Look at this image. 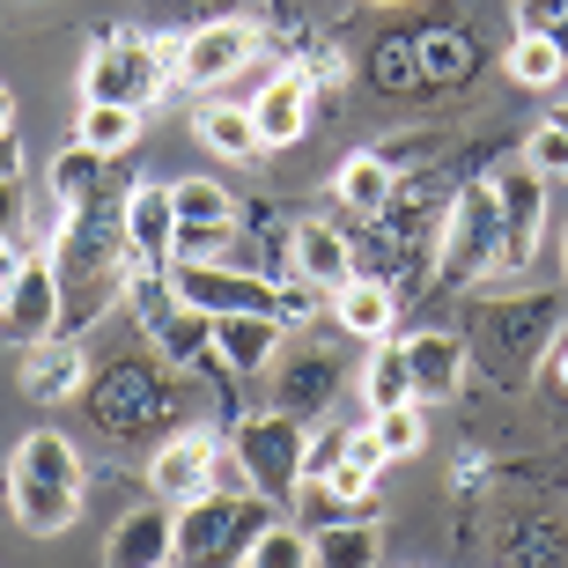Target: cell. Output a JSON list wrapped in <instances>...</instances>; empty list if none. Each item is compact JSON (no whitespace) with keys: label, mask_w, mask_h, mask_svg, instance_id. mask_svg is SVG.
Masks as SVG:
<instances>
[{"label":"cell","mask_w":568,"mask_h":568,"mask_svg":"<svg viewBox=\"0 0 568 568\" xmlns=\"http://www.w3.org/2000/svg\"><path fill=\"white\" fill-rule=\"evenodd\" d=\"M561 311L568 295L561 288H525V295H503V303H487L480 325H473V362H487V377L503 384V392H525L531 369L554 355V339H561Z\"/></svg>","instance_id":"6da1fadb"},{"label":"cell","mask_w":568,"mask_h":568,"mask_svg":"<svg viewBox=\"0 0 568 568\" xmlns=\"http://www.w3.org/2000/svg\"><path fill=\"white\" fill-rule=\"evenodd\" d=\"M170 52L163 38H141V30H104L89 44V67H82V104H133V111H155L170 97Z\"/></svg>","instance_id":"7a4b0ae2"},{"label":"cell","mask_w":568,"mask_h":568,"mask_svg":"<svg viewBox=\"0 0 568 568\" xmlns=\"http://www.w3.org/2000/svg\"><path fill=\"white\" fill-rule=\"evenodd\" d=\"M89 414H97V428H104L111 443H133L148 436V428L163 422V414H178V384H170V362L155 355H119L104 362L97 377H89Z\"/></svg>","instance_id":"3957f363"},{"label":"cell","mask_w":568,"mask_h":568,"mask_svg":"<svg viewBox=\"0 0 568 568\" xmlns=\"http://www.w3.org/2000/svg\"><path fill=\"white\" fill-rule=\"evenodd\" d=\"M274 525L266 495H200L178 509V561L185 568H244L252 539Z\"/></svg>","instance_id":"277c9868"},{"label":"cell","mask_w":568,"mask_h":568,"mask_svg":"<svg viewBox=\"0 0 568 568\" xmlns=\"http://www.w3.org/2000/svg\"><path fill=\"white\" fill-rule=\"evenodd\" d=\"M230 450L236 465H244V480H252V495H295L303 487V458H311V422H295V414H281V406H258V414H244V422L230 428Z\"/></svg>","instance_id":"5b68a950"},{"label":"cell","mask_w":568,"mask_h":568,"mask_svg":"<svg viewBox=\"0 0 568 568\" xmlns=\"http://www.w3.org/2000/svg\"><path fill=\"white\" fill-rule=\"evenodd\" d=\"M258 60V22L252 16H230V22H192L185 38L170 44V74H178V89H222L236 82L244 67Z\"/></svg>","instance_id":"8992f818"},{"label":"cell","mask_w":568,"mask_h":568,"mask_svg":"<svg viewBox=\"0 0 568 568\" xmlns=\"http://www.w3.org/2000/svg\"><path fill=\"white\" fill-rule=\"evenodd\" d=\"M495 230H503V252H495V281H517L547 244V178L525 163L495 170Z\"/></svg>","instance_id":"52a82bcc"},{"label":"cell","mask_w":568,"mask_h":568,"mask_svg":"<svg viewBox=\"0 0 568 568\" xmlns=\"http://www.w3.org/2000/svg\"><path fill=\"white\" fill-rule=\"evenodd\" d=\"M214 458H222V443L207 436V428H178V436H163L155 450H148V480H155V503L185 509L200 503V495H214Z\"/></svg>","instance_id":"ba28073f"},{"label":"cell","mask_w":568,"mask_h":568,"mask_svg":"<svg viewBox=\"0 0 568 568\" xmlns=\"http://www.w3.org/2000/svg\"><path fill=\"white\" fill-rule=\"evenodd\" d=\"M119 230H126L133 274H170V258H178V200H170V185L141 178L126 192V207H119Z\"/></svg>","instance_id":"9c48e42d"},{"label":"cell","mask_w":568,"mask_h":568,"mask_svg":"<svg viewBox=\"0 0 568 568\" xmlns=\"http://www.w3.org/2000/svg\"><path fill=\"white\" fill-rule=\"evenodd\" d=\"M67 333V295H60V274H52V258H22L16 288L0 303V339H16V347H38V339Z\"/></svg>","instance_id":"30bf717a"},{"label":"cell","mask_w":568,"mask_h":568,"mask_svg":"<svg viewBox=\"0 0 568 568\" xmlns=\"http://www.w3.org/2000/svg\"><path fill=\"white\" fill-rule=\"evenodd\" d=\"M281 355H288V325H281V317H266V311L214 317V362H222L230 377H266Z\"/></svg>","instance_id":"8fae6325"},{"label":"cell","mask_w":568,"mask_h":568,"mask_svg":"<svg viewBox=\"0 0 568 568\" xmlns=\"http://www.w3.org/2000/svg\"><path fill=\"white\" fill-rule=\"evenodd\" d=\"M266 377H274V399L266 406H281L295 422H325L333 399H339V362L333 355H281Z\"/></svg>","instance_id":"7c38bea8"},{"label":"cell","mask_w":568,"mask_h":568,"mask_svg":"<svg viewBox=\"0 0 568 568\" xmlns=\"http://www.w3.org/2000/svg\"><path fill=\"white\" fill-rule=\"evenodd\" d=\"M399 311H406V295L392 288V281H377V274H355V281L333 288V325L347 339H369V347L399 333Z\"/></svg>","instance_id":"4fadbf2b"},{"label":"cell","mask_w":568,"mask_h":568,"mask_svg":"<svg viewBox=\"0 0 568 568\" xmlns=\"http://www.w3.org/2000/svg\"><path fill=\"white\" fill-rule=\"evenodd\" d=\"M22 392H30L38 406H60V399H74V392H89L82 339L52 333V339H38V347H22Z\"/></svg>","instance_id":"5bb4252c"},{"label":"cell","mask_w":568,"mask_h":568,"mask_svg":"<svg viewBox=\"0 0 568 568\" xmlns=\"http://www.w3.org/2000/svg\"><path fill=\"white\" fill-rule=\"evenodd\" d=\"M288 274L333 295L339 281H355V236L333 222H295L288 230Z\"/></svg>","instance_id":"9a60e30c"},{"label":"cell","mask_w":568,"mask_h":568,"mask_svg":"<svg viewBox=\"0 0 568 568\" xmlns=\"http://www.w3.org/2000/svg\"><path fill=\"white\" fill-rule=\"evenodd\" d=\"M178 561V509L170 503H148L133 517H119L104 547V568H170Z\"/></svg>","instance_id":"2e32d148"},{"label":"cell","mask_w":568,"mask_h":568,"mask_svg":"<svg viewBox=\"0 0 568 568\" xmlns=\"http://www.w3.org/2000/svg\"><path fill=\"white\" fill-rule=\"evenodd\" d=\"M311 104H317L311 74L281 67L274 82H266V89L252 97V126H258V141H266V148H295L303 133H311Z\"/></svg>","instance_id":"e0dca14e"},{"label":"cell","mask_w":568,"mask_h":568,"mask_svg":"<svg viewBox=\"0 0 568 568\" xmlns=\"http://www.w3.org/2000/svg\"><path fill=\"white\" fill-rule=\"evenodd\" d=\"M399 355H406V369H414V392H422V406H428V399H458V392H465L473 347H465L458 333H414V339H399Z\"/></svg>","instance_id":"ac0fdd59"},{"label":"cell","mask_w":568,"mask_h":568,"mask_svg":"<svg viewBox=\"0 0 568 568\" xmlns=\"http://www.w3.org/2000/svg\"><path fill=\"white\" fill-rule=\"evenodd\" d=\"M392 192H399V170L384 163L377 148H355V155L333 170V200L355 214V222H377V214L392 207Z\"/></svg>","instance_id":"d6986e66"},{"label":"cell","mask_w":568,"mask_h":568,"mask_svg":"<svg viewBox=\"0 0 568 568\" xmlns=\"http://www.w3.org/2000/svg\"><path fill=\"white\" fill-rule=\"evenodd\" d=\"M192 141L207 148V155H222V163H258L266 155V141L252 126V104H222V97H207V104L192 111Z\"/></svg>","instance_id":"ffe728a7"},{"label":"cell","mask_w":568,"mask_h":568,"mask_svg":"<svg viewBox=\"0 0 568 568\" xmlns=\"http://www.w3.org/2000/svg\"><path fill=\"white\" fill-rule=\"evenodd\" d=\"M503 67L517 89H561L568 82V30H517V38L503 44Z\"/></svg>","instance_id":"44dd1931"},{"label":"cell","mask_w":568,"mask_h":568,"mask_svg":"<svg viewBox=\"0 0 568 568\" xmlns=\"http://www.w3.org/2000/svg\"><path fill=\"white\" fill-rule=\"evenodd\" d=\"M155 355L170 362V369H200V377H222V362H214V317L192 311V303H178V311L155 325Z\"/></svg>","instance_id":"7402d4cb"},{"label":"cell","mask_w":568,"mask_h":568,"mask_svg":"<svg viewBox=\"0 0 568 568\" xmlns=\"http://www.w3.org/2000/svg\"><path fill=\"white\" fill-rule=\"evenodd\" d=\"M8 509L30 539H60L82 517V487H44V480H8Z\"/></svg>","instance_id":"603a6c76"},{"label":"cell","mask_w":568,"mask_h":568,"mask_svg":"<svg viewBox=\"0 0 568 568\" xmlns=\"http://www.w3.org/2000/svg\"><path fill=\"white\" fill-rule=\"evenodd\" d=\"M8 480H44V487H82V450L60 436V428H38V436L16 443V458H8Z\"/></svg>","instance_id":"cb8c5ba5"},{"label":"cell","mask_w":568,"mask_h":568,"mask_svg":"<svg viewBox=\"0 0 568 568\" xmlns=\"http://www.w3.org/2000/svg\"><path fill=\"white\" fill-rule=\"evenodd\" d=\"M97 200H111V155H97V148H60L52 155V207H97Z\"/></svg>","instance_id":"d4e9b609"},{"label":"cell","mask_w":568,"mask_h":568,"mask_svg":"<svg viewBox=\"0 0 568 568\" xmlns=\"http://www.w3.org/2000/svg\"><path fill=\"white\" fill-rule=\"evenodd\" d=\"M311 554L317 568H384V531L369 517H339V525L311 531Z\"/></svg>","instance_id":"484cf974"},{"label":"cell","mask_w":568,"mask_h":568,"mask_svg":"<svg viewBox=\"0 0 568 568\" xmlns=\"http://www.w3.org/2000/svg\"><path fill=\"white\" fill-rule=\"evenodd\" d=\"M503 568H568V525L561 517H517L503 531Z\"/></svg>","instance_id":"4316f807"},{"label":"cell","mask_w":568,"mask_h":568,"mask_svg":"<svg viewBox=\"0 0 568 568\" xmlns=\"http://www.w3.org/2000/svg\"><path fill=\"white\" fill-rule=\"evenodd\" d=\"M473 67H480V44H473V30H422V82L436 89H465L473 82Z\"/></svg>","instance_id":"83f0119b"},{"label":"cell","mask_w":568,"mask_h":568,"mask_svg":"<svg viewBox=\"0 0 568 568\" xmlns=\"http://www.w3.org/2000/svg\"><path fill=\"white\" fill-rule=\"evenodd\" d=\"M141 119H148V111H133V104H82V119H74V141L119 163V155L141 141Z\"/></svg>","instance_id":"f1b7e54d"},{"label":"cell","mask_w":568,"mask_h":568,"mask_svg":"<svg viewBox=\"0 0 568 568\" xmlns=\"http://www.w3.org/2000/svg\"><path fill=\"white\" fill-rule=\"evenodd\" d=\"M362 406H369V414H392V406H422V392H414V369H406L399 347H377V355L362 362Z\"/></svg>","instance_id":"f546056e"},{"label":"cell","mask_w":568,"mask_h":568,"mask_svg":"<svg viewBox=\"0 0 568 568\" xmlns=\"http://www.w3.org/2000/svg\"><path fill=\"white\" fill-rule=\"evenodd\" d=\"M369 82H377L384 97H406V89H422V38L392 30V38L369 52Z\"/></svg>","instance_id":"4dcf8cb0"},{"label":"cell","mask_w":568,"mask_h":568,"mask_svg":"<svg viewBox=\"0 0 568 568\" xmlns=\"http://www.w3.org/2000/svg\"><path fill=\"white\" fill-rule=\"evenodd\" d=\"M244 568H317L311 554V531L288 525V517H274V525L252 539V554H244Z\"/></svg>","instance_id":"1f68e13d"},{"label":"cell","mask_w":568,"mask_h":568,"mask_svg":"<svg viewBox=\"0 0 568 568\" xmlns=\"http://www.w3.org/2000/svg\"><path fill=\"white\" fill-rule=\"evenodd\" d=\"M517 163H525V170H539L547 185H568V126L554 119V111H547V119H539V126L525 133V155H517Z\"/></svg>","instance_id":"d6a6232c"},{"label":"cell","mask_w":568,"mask_h":568,"mask_svg":"<svg viewBox=\"0 0 568 568\" xmlns=\"http://www.w3.org/2000/svg\"><path fill=\"white\" fill-rule=\"evenodd\" d=\"M369 428H377L384 458H414V450L428 443V422H422V406H392V414H369Z\"/></svg>","instance_id":"836d02e7"},{"label":"cell","mask_w":568,"mask_h":568,"mask_svg":"<svg viewBox=\"0 0 568 568\" xmlns=\"http://www.w3.org/2000/svg\"><path fill=\"white\" fill-rule=\"evenodd\" d=\"M258 0H148V16L155 22H230V16H252Z\"/></svg>","instance_id":"e575fe53"},{"label":"cell","mask_w":568,"mask_h":568,"mask_svg":"<svg viewBox=\"0 0 568 568\" xmlns=\"http://www.w3.org/2000/svg\"><path fill=\"white\" fill-rule=\"evenodd\" d=\"M126 303H133V317H141V333H155V325L178 311V288H170V274H133Z\"/></svg>","instance_id":"d590c367"},{"label":"cell","mask_w":568,"mask_h":568,"mask_svg":"<svg viewBox=\"0 0 568 568\" xmlns=\"http://www.w3.org/2000/svg\"><path fill=\"white\" fill-rule=\"evenodd\" d=\"M317 295H325V288H311V281H295V274L274 281V317L288 325V333H303V325H317V311H325Z\"/></svg>","instance_id":"8d00e7d4"},{"label":"cell","mask_w":568,"mask_h":568,"mask_svg":"<svg viewBox=\"0 0 568 568\" xmlns=\"http://www.w3.org/2000/svg\"><path fill=\"white\" fill-rule=\"evenodd\" d=\"M339 458L355 465V473H369V480H384V473H392V458H384V443H377V428H369V422L347 428V450H339Z\"/></svg>","instance_id":"74e56055"},{"label":"cell","mask_w":568,"mask_h":568,"mask_svg":"<svg viewBox=\"0 0 568 568\" xmlns=\"http://www.w3.org/2000/svg\"><path fill=\"white\" fill-rule=\"evenodd\" d=\"M339 450H347V428H311V458H303V480H325V473H333L339 465Z\"/></svg>","instance_id":"f35d334b"},{"label":"cell","mask_w":568,"mask_h":568,"mask_svg":"<svg viewBox=\"0 0 568 568\" xmlns=\"http://www.w3.org/2000/svg\"><path fill=\"white\" fill-rule=\"evenodd\" d=\"M517 30H568V0H509Z\"/></svg>","instance_id":"ab89813d"},{"label":"cell","mask_w":568,"mask_h":568,"mask_svg":"<svg viewBox=\"0 0 568 568\" xmlns=\"http://www.w3.org/2000/svg\"><path fill=\"white\" fill-rule=\"evenodd\" d=\"M16 274H22V244H16V236H0V303H8Z\"/></svg>","instance_id":"60d3db41"},{"label":"cell","mask_w":568,"mask_h":568,"mask_svg":"<svg viewBox=\"0 0 568 568\" xmlns=\"http://www.w3.org/2000/svg\"><path fill=\"white\" fill-rule=\"evenodd\" d=\"M0 185H22V141L0 133Z\"/></svg>","instance_id":"b9f144b4"},{"label":"cell","mask_w":568,"mask_h":568,"mask_svg":"<svg viewBox=\"0 0 568 568\" xmlns=\"http://www.w3.org/2000/svg\"><path fill=\"white\" fill-rule=\"evenodd\" d=\"M22 222V185H0V236H16Z\"/></svg>","instance_id":"7bdbcfd3"},{"label":"cell","mask_w":568,"mask_h":568,"mask_svg":"<svg viewBox=\"0 0 568 568\" xmlns=\"http://www.w3.org/2000/svg\"><path fill=\"white\" fill-rule=\"evenodd\" d=\"M547 377H554V392H561V399H568V333L554 339V355H547Z\"/></svg>","instance_id":"ee69618b"},{"label":"cell","mask_w":568,"mask_h":568,"mask_svg":"<svg viewBox=\"0 0 568 568\" xmlns=\"http://www.w3.org/2000/svg\"><path fill=\"white\" fill-rule=\"evenodd\" d=\"M0 133H16V89L0 82Z\"/></svg>","instance_id":"f6af8a7d"},{"label":"cell","mask_w":568,"mask_h":568,"mask_svg":"<svg viewBox=\"0 0 568 568\" xmlns=\"http://www.w3.org/2000/svg\"><path fill=\"white\" fill-rule=\"evenodd\" d=\"M369 8H406V0H369Z\"/></svg>","instance_id":"bcb514c9"},{"label":"cell","mask_w":568,"mask_h":568,"mask_svg":"<svg viewBox=\"0 0 568 568\" xmlns=\"http://www.w3.org/2000/svg\"><path fill=\"white\" fill-rule=\"evenodd\" d=\"M561 266H568V230H561Z\"/></svg>","instance_id":"7dc6e473"},{"label":"cell","mask_w":568,"mask_h":568,"mask_svg":"<svg viewBox=\"0 0 568 568\" xmlns=\"http://www.w3.org/2000/svg\"><path fill=\"white\" fill-rule=\"evenodd\" d=\"M554 119H561V126H568V104H561V111H554Z\"/></svg>","instance_id":"c3c4849f"}]
</instances>
